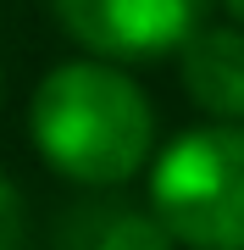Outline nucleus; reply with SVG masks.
<instances>
[{
	"instance_id": "f03ea898",
	"label": "nucleus",
	"mask_w": 244,
	"mask_h": 250,
	"mask_svg": "<svg viewBox=\"0 0 244 250\" xmlns=\"http://www.w3.org/2000/svg\"><path fill=\"white\" fill-rule=\"evenodd\" d=\"M150 217L183 250H244V128L172 134L150 161Z\"/></svg>"
},
{
	"instance_id": "f257e3e1",
	"label": "nucleus",
	"mask_w": 244,
	"mask_h": 250,
	"mask_svg": "<svg viewBox=\"0 0 244 250\" xmlns=\"http://www.w3.org/2000/svg\"><path fill=\"white\" fill-rule=\"evenodd\" d=\"M28 134L56 178L111 189L155 161V106L128 67L78 56L39 78Z\"/></svg>"
},
{
	"instance_id": "7ed1b4c3",
	"label": "nucleus",
	"mask_w": 244,
	"mask_h": 250,
	"mask_svg": "<svg viewBox=\"0 0 244 250\" xmlns=\"http://www.w3.org/2000/svg\"><path fill=\"white\" fill-rule=\"evenodd\" d=\"M211 0H50V17L94 62L133 67L178 56L206 28Z\"/></svg>"
},
{
	"instance_id": "0eeeda50",
	"label": "nucleus",
	"mask_w": 244,
	"mask_h": 250,
	"mask_svg": "<svg viewBox=\"0 0 244 250\" xmlns=\"http://www.w3.org/2000/svg\"><path fill=\"white\" fill-rule=\"evenodd\" d=\"M222 6H227V22H239V28H244V0H222Z\"/></svg>"
},
{
	"instance_id": "39448f33",
	"label": "nucleus",
	"mask_w": 244,
	"mask_h": 250,
	"mask_svg": "<svg viewBox=\"0 0 244 250\" xmlns=\"http://www.w3.org/2000/svg\"><path fill=\"white\" fill-rule=\"evenodd\" d=\"M89 250H178V245H172V233L155 223L150 206H145V211H111V217H100V233H94Z\"/></svg>"
},
{
	"instance_id": "423d86ee",
	"label": "nucleus",
	"mask_w": 244,
	"mask_h": 250,
	"mask_svg": "<svg viewBox=\"0 0 244 250\" xmlns=\"http://www.w3.org/2000/svg\"><path fill=\"white\" fill-rule=\"evenodd\" d=\"M22 245H28V200L0 172V250H22Z\"/></svg>"
},
{
	"instance_id": "20e7f679",
	"label": "nucleus",
	"mask_w": 244,
	"mask_h": 250,
	"mask_svg": "<svg viewBox=\"0 0 244 250\" xmlns=\"http://www.w3.org/2000/svg\"><path fill=\"white\" fill-rule=\"evenodd\" d=\"M178 78H183V95L211 123L244 128V28L239 22H206L178 50Z\"/></svg>"
},
{
	"instance_id": "6e6552de",
	"label": "nucleus",
	"mask_w": 244,
	"mask_h": 250,
	"mask_svg": "<svg viewBox=\"0 0 244 250\" xmlns=\"http://www.w3.org/2000/svg\"><path fill=\"white\" fill-rule=\"evenodd\" d=\"M0 100H6V72H0Z\"/></svg>"
}]
</instances>
